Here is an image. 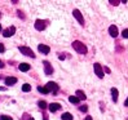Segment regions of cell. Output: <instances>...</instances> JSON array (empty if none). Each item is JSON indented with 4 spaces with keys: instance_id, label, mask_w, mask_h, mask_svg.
I'll return each instance as SVG.
<instances>
[{
    "instance_id": "6da1fadb",
    "label": "cell",
    "mask_w": 128,
    "mask_h": 120,
    "mask_svg": "<svg viewBox=\"0 0 128 120\" xmlns=\"http://www.w3.org/2000/svg\"><path fill=\"white\" fill-rule=\"evenodd\" d=\"M72 48H74L75 50H76L79 54H87V52H88L87 47H86L83 43H80L79 40H75V41H72Z\"/></svg>"
},
{
    "instance_id": "5bb4252c",
    "label": "cell",
    "mask_w": 128,
    "mask_h": 120,
    "mask_svg": "<svg viewBox=\"0 0 128 120\" xmlns=\"http://www.w3.org/2000/svg\"><path fill=\"white\" fill-rule=\"evenodd\" d=\"M111 97H112V101L114 102L118 101V89L116 88H111Z\"/></svg>"
},
{
    "instance_id": "f546056e",
    "label": "cell",
    "mask_w": 128,
    "mask_h": 120,
    "mask_svg": "<svg viewBox=\"0 0 128 120\" xmlns=\"http://www.w3.org/2000/svg\"><path fill=\"white\" fill-rule=\"evenodd\" d=\"M43 119H44V120H48V116H47V115H44V118H43Z\"/></svg>"
},
{
    "instance_id": "8992f818",
    "label": "cell",
    "mask_w": 128,
    "mask_h": 120,
    "mask_svg": "<svg viewBox=\"0 0 128 120\" xmlns=\"http://www.w3.org/2000/svg\"><path fill=\"white\" fill-rule=\"evenodd\" d=\"M48 89H49V92H53L54 94L58 92V89H60V87L56 84V83H53V81H49V83H47V85H46Z\"/></svg>"
},
{
    "instance_id": "7c38bea8",
    "label": "cell",
    "mask_w": 128,
    "mask_h": 120,
    "mask_svg": "<svg viewBox=\"0 0 128 120\" xmlns=\"http://www.w3.org/2000/svg\"><path fill=\"white\" fill-rule=\"evenodd\" d=\"M16 83H17V79L13 78V76H9V78L5 79V85H8V87H10V85H13V84H16Z\"/></svg>"
},
{
    "instance_id": "5b68a950",
    "label": "cell",
    "mask_w": 128,
    "mask_h": 120,
    "mask_svg": "<svg viewBox=\"0 0 128 120\" xmlns=\"http://www.w3.org/2000/svg\"><path fill=\"white\" fill-rule=\"evenodd\" d=\"M72 16L78 19V22H79L80 25H84V18H83L82 13H80L78 9H74V10H72Z\"/></svg>"
},
{
    "instance_id": "7402d4cb",
    "label": "cell",
    "mask_w": 128,
    "mask_h": 120,
    "mask_svg": "<svg viewBox=\"0 0 128 120\" xmlns=\"http://www.w3.org/2000/svg\"><path fill=\"white\" fill-rule=\"evenodd\" d=\"M122 36H123V37H126V39H128V28L123 30V32H122Z\"/></svg>"
},
{
    "instance_id": "4316f807",
    "label": "cell",
    "mask_w": 128,
    "mask_h": 120,
    "mask_svg": "<svg viewBox=\"0 0 128 120\" xmlns=\"http://www.w3.org/2000/svg\"><path fill=\"white\" fill-rule=\"evenodd\" d=\"M124 106H126V107H128V98H127V100H126V102H124Z\"/></svg>"
},
{
    "instance_id": "83f0119b",
    "label": "cell",
    "mask_w": 128,
    "mask_h": 120,
    "mask_svg": "<svg viewBox=\"0 0 128 120\" xmlns=\"http://www.w3.org/2000/svg\"><path fill=\"white\" fill-rule=\"evenodd\" d=\"M105 71H106L108 74H110V69H108V67H105Z\"/></svg>"
},
{
    "instance_id": "7a4b0ae2",
    "label": "cell",
    "mask_w": 128,
    "mask_h": 120,
    "mask_svg": "<svg viewBox=\"0 0 128 120\" xmlns=\"http://www.w3.org/2000/svg\"><path fill=\"white\" fill-rule=\"evenodd\" d=\"M20 52L22 54H25V56H28V57H31V58H35V54H34V52L30 49L28 47H20L18 48Z\"/></svg>"
},
{
    "instance_id": "3957f363",
    "label": "cell",
    "mask_w": 128,
    "mask_h": 120,
    "mask_svg": "<svg viewBox=\"0 0 128 120\" xmlns=\"http://www.w3.org/2000/svg\"><path fill=\"white\" fill-rule=\"evenodd\" d=\"M93 69H94V72H96L97 76H98L100 79H102V78H104V70H102L101 65H100V63H94V65H93Z\"/></svg>"
},
{
    "instance_id": "4fadbf2b",
    "label": "cell",
    "mask_w": 128,
    "mask_h": 120,
    "mask_svg": "<svg viewBox=\"0 0 128 120\" xmlns=\"http://www.w3.org/2000/svg\"><path fill=\"white\" fill-rule=\"evenodd\" d=\"M75 96L79 98V101H84V100H87V96L84 94V92H82V91H76V93H75Z\"/></svg>"
},
{
    "instance_id": "4dcf8cb0",
    "label": "cell",
    "mask_w": 128,
    "mask_h": 120,
    "mask_svg": "<svg viewBox=\"0 0 128 120\" xmlns=\"http://www.w3.org/2000/svg\"><path fill=\"white\" fill-rule=\"evenodd\" d=\"M27 120H35V119H34V118H28Z\"/></svg>"
},
{
    "instance_id": "277c9868",
    "label": "cell",
    "mask_w": 128,
    "mask_h": 120,
    "mask_svg": "<svg viewBox=\"0 0 128 120\" xmlns=\"http://www.w3.org/2000/svg\"><path fill=\"white\" fill-rule=\"evenodd\" d=\"M14 32H16V27L10 26V27H8L6 30H4V31H3V36L4 37H10V36L14 35Z\"/></svg>"
},
{
    "instance_id": "ffe728a7",
    "label": "cell",
    "mask_w": 128,
    "mask_h": 120,
    "mask_svg": "<svg viewBox=\"0 0 128 120\" xmlns=\"http://www.w3.org/2000/svg\"><path fill=\"white\" fill-rule=\"evenodd\" d=\"M38 106H39L40 109H46V107H47V102H46V101H39Z\"/></svg>"
},
{
    "instance_id": "e0dca14e",
    "label": "cell",
    "mask_w": 128,
    "mask_h": 120,
    "mask_svg": "<svg viewBox=\"0 0 128 120\" xmlns=\"http://www.w3.org/2000/svg\"><path fill=\"white\" fill-rule=\"evenodd\" d=\"M38 91H39L40 93H44V94H48L49 93V89L47 87H39V88H38Z\"/></svg>"
},
{
    "instance_id": "9a60e30c",
    "label": "cell",
    "mask_w": 128,
    "mask_h": 120,
    "mask_svg": "<svg viewBox=\"0 0 128 120\" xmlns=\"http://www.w3.org/2000/svg\"><path fill=\"white\" fill-rule=\"evenodd\" d=\"M18 69H20L21 71L26 72V71H28V70H30V65H28V63H21V65L18 66Z\"/></svg>"
},
{
    "instance_id": "d4e9b609",
    "label": "cell",
    "mask_w": 128,
    "mask_h": 120,
    "mask_svg": "<svg viewBox=\"0 0 128 120\" xmlns=\"http://www.w3.org/2000/svg\"><path fill=\"white\" fill-rule=\"evenodd\" d=\"M5 50V48H4V45L3 44H0V53H3V52Z\"/></svg>"
},
{
    "instance_id": "2e32d148",
    "label": "cell",
    "mask_w": 128,
    "mask_h": 120,
    "mask_svg": "<svg viewBox=\"0 0 128 120\" xmlns=\"http://www.w3.org/2000/svg\"><path fill=\"white\" fill-rule=\"evenodd\" d=\"M62 120H72L74 119V116L70 114V112H65V114H62Z\"/></svg>"
},
{
    "instance_id": "44dd1931",
    "label": "cell",
    "mask_w": 128,
    "mask_h": 120,
    "mask_svg": "<svg viewBox=\"0 0 128 120\" xmlns=\"http://www.w3.org/2000/svg\"><path fill=\"white\" fill-rule=\"evenodd\" d=\"M109 3H110L111 5H115V6H116V5H119V3H120V1H119V0H110Z\"/></svg>"
},
{
    "instance_id": "52a82bcc",
    "label": "cell",
    "mask_w": 128,
    "mask_h": 120,
    "mask_svg": "<svg viewBox=\"0 0 128 120\" xmlns=\"http://www.w3.org/2000/svg\"><path fill=\"white\" fill-rule=\"evenodd\" d=\"M44 72H46V75H52L53 74V67H52V65L48 62V61H44Z\"/></svg>"
},
{
    "instance_id": "484cf974",
    "label": "cell",
    "mask_w": 128,
    "mask_h": 120,
    "mask_svg": "<svg viewBox=\"0 0 128 120\" xmlns=\"http://www.w3.org/2000/svg\"><path fill=\"white\" fill-rule=\"evenodd\" d=\"M4 67V63H3V61H0V69H3Z\"/></svg>"
},
{
    "instance_id": "30bf717a",
    "label": "cell",
    "mask_w": 128,
    "mask_h": 120,
    "mask_svg": "<svg viewBox=\"0 0 128 120\" xmlns=\"http://www.w3.org/2000/svg\"><path fill=\"white\" fill-rule=\"evenodd\" d=\"M109 34H110V36H112V37H116V36H118V27L114 26V25H111V26L109 27Z\"/></svg>"
},
{
    "instance_id": "8fae6325",
    "label": "cell",
    "mask_w": 128,
    "mask_h": 120,
    "mask_svg": "<svg viewBox=\"0 0 128 120\" xmlns=\"http://www.w3.org/2000/svg\"><path fill=\"white\" fill-rule=\"evenodd\" d=\"M60 109H61V105L57 103V102H53V103L49 105V111H50V112H56V111L60 110Z\"/></svg>"
},
{
    "instance_id": "f1b7e54d",
    "label": "cell",
    "mask_w": 128,
    "mask_h": 120,
    "mask_svg": "<svg viewBox=\"0 0 128 120\" xmlns=\"http://www.w3.org/2000/svg\"><path fill=\"white\" fill-rule=\"evenodd\" d=\"M84 120H92V116H87Z\"/></svg>"
},
{
    "instance_id": "ba28073f",
    "label": "cell",
    "mask_w": 128,
    "mask_h": 120,
    "mask_svg": "<svg viewBox=\"0 0 128 120\" xmlns=\"http://www.w3.org/2000/svg\"><path fill=\"white\" fill-rule=\"evenodd\" d=\"M35 28L38 31H43L46 28V21H42V19H36L35 22Z\"/></svg>"
},
{
    "instance_id": "ac0fdd59",
    "label": "cell",
    "mask_w": 128,
    "mask_h": 120,
    "mask_svg": "<svg viewBox=\"0 0 128 120\" xmlns=\"http://www.w3.org/2000/svg\"><path fill=\"white\" fill-rule=\"evenodd\" d=\"M69 101H70L71 103H75V105H76V103H79V102H80V101H79V98H78L76 96H71L70 98H69Z\"/></svg>"
},
{
    "instance_id": "9c48e42d",
    "label": "cell",
    "mask_w": 128,
    "mask_h": 120,
    "mask_svg": "<svg viewBox=\"0 0 128 120\" xmlns=\"http://www.w3.org/2000/svg\"><path fill=\"white\" fill-rule=\"evenodd\" d=\"M38 50H39L40 53H43V54H48L50 52V48L48 45H44V44H39V45H38Z\"/></svg>"
},
{
    "instance_id": "1f68e13d",
    "label": "cell",
    "mask_w": 128,
    "mask_h": 120,
    "mask_svg": "<svg viewBox=\"0 0 128 120\" xmlns=\"http://www.w3.org/2000/svg\"><path fill=\"white\" fill-rule=\"evenodd\" d=\"M0 31H2V25H0Z\"/></svg>"
},
{
    "instance_id": "603a6c76",
    "label": "cell",
    "mask_w": 128,
    "mask_h": 120,
    "mask_svg": "<svg viewBox=\"0 0 128 120\" xmlns=\"http://www.w3.org/2000/svg\"><path fill=\"white\" fill-rule=\"evenodd\" d=\"M0 120H13L10 116H5V115H3V116H0Z\"/></svg>"
},
{
    "instance_id": "d6986e66",
    "label": "cell",
    "mask_w": 128,
    "mask_h": 120,
    "mask_svg": "<svg viewBox=\"0 0 128 120\" xmlns=\"http://www.w3.org/2000/svg\"><path fill=\"white\" fill-rule=\"evenodd\" d=\"M22 91H24V92H30V91H31V85H30V84H24V85H22Z\"/></svg>"
},
{
    "instance_id": "cb8c5ba5",
    "label": "cell",
    "mask_w": 128,
    "mask_h": 120,
    "mask_svg": "<svg viewBox=\"0 0 128 120\" xmlns=\"http://www.w3.org/2000/svg\"><path fill=\"white\" fill-rule=\"evenodd\" d=\"M79 110H80V111H83V112H86V111L88 110V107H87V106H80V107H79Z\"/></svg>"
}]
</instances>
